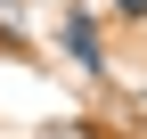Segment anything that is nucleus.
Masks as SVG:
<instances>
[{
    "label": "nucleus",
    "instance_id": "obj_1",
    "mask_svg": "<svg viewBox=\"0 0 147 139\" xmlns=\"http://www.w3.org/2000/svg\"><path fill=\"white\" fill-rule=\"evenodd\" d=\"M65 49H74V65H90V74H98V65H106V41H98V16H82V8H74V16H65Z\"/></svg>",
    "mask_w": 147,
    "mask_h": 139
},
{
    "label": "nucleus",
    "instance_id": "obj_2",
    "mask_svg": "<svg viewBox=\"0 0 147 139\" xmlns=\"http://www.w3.org/2000/svg\"><path fill=\"white\" fill-rule=\"evenodd\" d=\"M41 139H98V131H90V123H49Z\"/></svg>",
    "mask_w": 147,
    "mask_h": 139
},
{
    "label": "nucleus",
    "instance_id": "obj_3",
    "mask_svg": "<svg viewBox=\"0 0 147 139\" xmlns=\"http://www.w3.org/2000/svg\"><path fill=\"white\" fill-rule=\"evenodd\" d=\"M115 8H123V16H131V25H139V16H147V0H115Z\"/></svg>",
    "mask_w": 147,
    "mask_h": 139
}]
</instances>
